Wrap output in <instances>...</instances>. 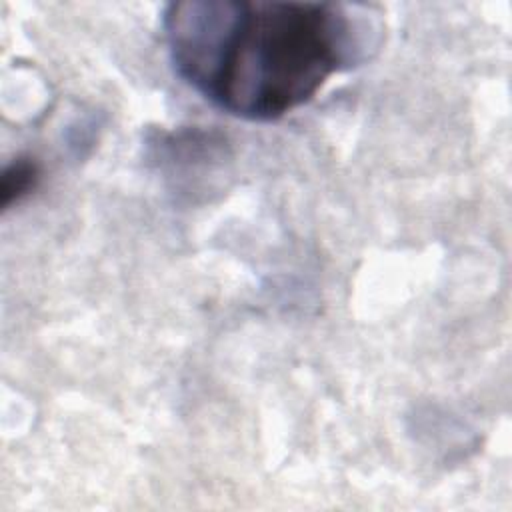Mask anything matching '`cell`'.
I'll return each mask as SVG.
<instances>
[{"label":"cell","mask_w":512,"mask_h":512,"mask_svg":"<svg viewBox=\"0 0 512 512\" xmlns=\"http://www.w3.org/2000/svg\"><path fill=\"white\" fill-rule=\"evenodd\" d=\"M38 180H40V166L32 158L14 160L2 174V184H0L2 208H8L14 202H20L24 196H28L36 188Z\"/></svg>","instance_id":"2"},{"label":"cell","mask_w":512,"mask_h":512,"mask_svg":"<svg viewBox=\"0 0 512 512\" xmlns=\"http://www.w3.org/2000/svg\"><path fill=\"white\" fill-rule=\"evenodd\" d=\"M370 6L296 0H184L162 30L174 72L222 112L272 122L310 102L380 46Z\"/></svg>","instance_id":"1"}]
</instances>
